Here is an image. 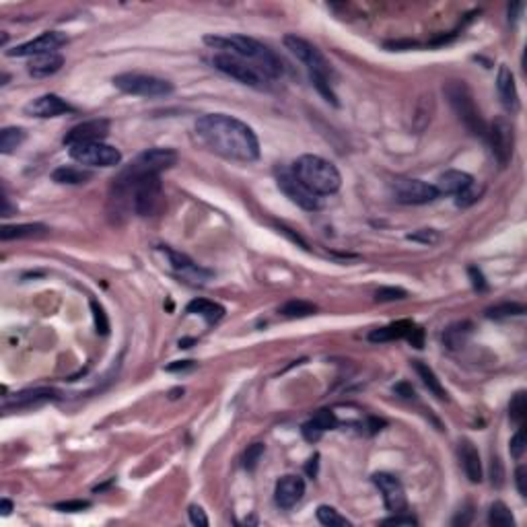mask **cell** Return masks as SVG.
Here are the masks:
<instances>
[{
	"label": "cell",
	"instance_id": "obj_1",
	"mask_svg": "<svg viewBox=\"0 0 527 527\" xmlns=\"http://www.w3.org/2000/svg\"><path fill=\"white\" fill-rule=\"evenodd\" d=\"M196 134L208 149L221 157L252 163L260 157V142L252 128L227 114H207L198 117Z\"/></svg>",
	"mask_w": 527,
	"mask_h": 527
},
{
	"label": "cell",
	"instance_id": "obj_2",
	"mask_svg": "<svg viewBox=\"0 0 527 527\" xmlns=\"http://www.w3.org/2000/svg\"><path fill=\"white\" fill-rule=\"evenodd\" d=\"M204 44L250 62L268 79H278L282 74L280 58L270 47L260 44L253 37H248V35H207Z\"/></svg>",
	"mask_w": 527,
	"mask_h": 527
},
{
	"label": "cell",
	"instance_id": "obj_3",
	"mask_svg": "<svg viewBox=\"0 0 527 527\" xmlns=\"http://www.w3.org/2000/svg\"><path fill=\"white\" fill-rule=\"evenodd\" d=\"M293 173L301 180L309 192L315 196H330L336 194L342 185V175L334 163H330L318 155H303L293 163Z\"/></svg>",
	"mask_w": 527,
	"mask_h": 527
},
{
	"label": "cell",
	"instance_id": "obj_4",
	"mask_svg": "<svg viewBox=\"0 0 527 527\" xmlns=\"http://www.w3.org/2000/svg\"><path fill=\"white\" fill-rule=\"evenodd\" d=\"M445 95L449 99V105L453 108V112L459 117V122L474 134V137L486 138V124L482 120L480 112L476 108L474 95L470 91V87L463 81H449L445 85Z\"/></svg>",
	"mask_w": 527,
	"mask_h": 527
},
{
	"label": "cell",
	"instance_id": "obj_5",
	"mask_svg": "<svg viewBox=\"0 0 527 527\" xmlns=\"http://www.w3.org/2000/svg\"><path fill=\"white\" fill-rule=\"evenodd\" d=\"M178 163V153L173 149H149L140 153L117 178L120 180H137L146 175H161V171L173 167Z\"/></svg>",
	"mask_w": 527,
	"mask_h": 527
},
{
	"label": "cell",
	"instance_id": "obj_6",
	"mask_svg": "<svg viewBox=\"0 0 527 527\" xmlns=\"http://www.w3.org/2000/svg\"><path fill=\"white\" fill-rule=\"evenodd\" d=\"M114 85L120 91L138 97H167L173 93V85L165 79L142 74V72H124L114 76Z\"/></svg>",
	"mask_w": 527,
	"mask_h": 527
},
{
	"label": "cell",
	"instance_id": "obj_7",
	"mask_svg": "<svg viewBox=\"0 0 527 527\" xmlns=\"http://www.w3.org/2000/svg\"><path fill=\"white\" fill-rule=\"evenodd\" d=\"M212 66L221 70L223 74L231 76V79L239 81L241 85H248V87H253V89H264L266 83H268V76H264L253 64L233 56V54H225V52L214 54L212 56Z\"/></svg>",
	"mask_w": 527,
	"mask_h": 527
},
{
	"label": "cell",
	"instance_id": "obj_8",
	"mask_svg": "<svg viewBox=\"0 0 527 527\" xmlns=\"http://www.w3.org/2000/svg\"><path fill=\"white\" fill-rule=\"evenodd\" d=\"M157 252L163 255L165 260V266L169 268L171 274H175L180 280L184 282H190V284H196V286H202L207 284L208 280L212 278V272L204 270L202 266H198L192 257H187L185 253L175 252L167 245H159Z\"/></svg>",
	"mask_w": 527,
	"mask_h": 527
},
{
	"label": "cell",
	"instance_id": "obj_9",
	"mask_svg": "<svg viewBox=\"0 0 527 527\" xmlns=\"http://www.w3.org/2000/svg\"><path fill=\"white\" fill-rule=\"evenodd\" d=\"M284 46H286V50H291L299 60L309 69L311 81H330L332 69H330L328 60L323 58V54H321L318 47L311 46L307 40L297 37V35H286L284 37Z\"/></svg>",
	"mask_w": 527,
	"mask_h": 527
},
{
	"label": "cell",
	"instance_id": "obj_10",
	"mask_svg": "<svg viewBox=\"0 0 527 527\" xmlns=\"http://www.w3.org/2000/svg\"><path fill=\"white\" fill-rule=\"evenodd\" d=\"M69 153L79 165L85 167H115L122 161V153L105 142H89L69 146Z\"/></svg>",
	"mask_w": 527,
	"mask_h": 527
},
{
	"label": "cell",
	"instance_id": "obj_11",
	"mask_svg": "<svg viewBox=\"0 0 527 527\" xmlns=\"http://www.w3.org/2000/svg\"><path fill=\"white\" fill-rule=\"evenodd\" d=\"M276 182H278V187L284 192V196L291 198V202H295L297 207H301L303 210H309V212L320 210V196H315L313 192H309L305 185L301 184V180L293 173L291 167H278L276 169Z\"/></svg>",
	"mask_w": 527,
	"mask_h": 527
},
{
	"label": "cell",
	"instance_id": "obj_12",
	"mask_svg": "<svg viewBox=\"0 0 527 527\" xmlns=\"http://www.w3.org/2000/svg\"><path fill=\"white\" fill-rule=\"evenodd\" d=\"M486 138L490 140L492 155L504 167L513 157V149H515V128H513V124L504 115L497 117L490 124V128L486 130Z\"/></svg>",
	"mask_w": 527,
	"mask_h": 527
},
{
	"label": "cell",
	"instance_id": "obj_13",
	"mask_svg": "<svg viewBox=\"0 0 527 527\" xmlns=\"http://www.w3.org/2000/svg\"><path fill=\"white\" fill-rule=\"evenodd\" d=\"M391 192L400 204H429L439 198L435 185L422 180H395L391 184Z\"/></svg>",
	"mask_w": 527,
	"mask_h": 527
},
{
	"label": "cell",
	"instance_id": "obj_14",
	"mask_svg": "<svg viewBox=\"0 0 527 527\" xmlns=\"http://www.w3.org/2000/svg\"><path fill=\"white\" fill-rule=\"evenodd\" d=\"M69 44V37L60 31H46L42 33L40 37L31 40V42H25L21 46L13 47V50H6V56H13V58H35V56H42V54H52L56 50H60L62 46Z\"/></svg>",
	"mask_w": 527,
	"mask_h": 527
},
{
	"label": "cell",
	"instance_id": "obj_15",
	"mask_svg": "<svg viewBox=\"0 0 527 527\" xmlns=\"http://www.w3.org/2000/svg\"><path fill=\"white\" fill-rule=\"evenodd\" d=\"M373 484L379 488V492L383 494V503L391 513H402L408 509V501H406V490L402 486V482L398 480L393 474L388 472H379L373 476Z\"/></svg>",
	"mask_w": 527,
	"mask_h": 527
},
{
	"label": "cell",
	"instance_id": "obj_16",
	"mask_svg": "<svg viewBox=\"0 0 527 527\" xmlns=\"http://www.w3.org/2000/svg\"><path fill=\"white\" fill-rule=\"evenodd\" d=\"M110 134V120L99 117V120H89L79 126H74L69 134L64 137V144L74 146V144H89V142H103V138Z\"/></svg>",
	"mask_w": 527,
	"mask_h": 527
},
{
	"label": "cell",
	"instance_id": "obj_17",
	"mask_svg": "<svg viewBox=\"0 0 527 527\" xmlns=\"http://www.w3.org/2000/svg\"><path fill=\"white\" fill-rule=\"evenodd\" d=\"M74 112L76 110L70 105L69 101H64L62 97H58L54 93L42 95L25 105V114L31 115V117H56V115L62 114H74Z\"/></svg>",
	"mask_w": 527,
	"mask_h": 527
},
{
	"label": "cell",
	"instance_id": "obj_18",
	"mask_svg": "<svg viewBox=\"0 0 527 527\" xmlns=\"http://www.w3.org/2000/svg\"><path fill=\"white\" fill-rule=\"evenodd\" d=\"M60 393L52 388H37V390H27L21 391V393H15L13 400L4 398V410H25V408H35V406H42V404H47V402H54L58 400Z\"/></svg>",
	"mask_w": 527,
	"mask_h": 527
},
{
	"label": "cell",
	"instance_id": "obj_19",
	"mask_svg": "<svg viewBox=\"0 0 527 527\" xmlns=\"http://www.w3.org/2000/svg\"><path fill=\"white\" fill-rule=\"evenodd\" d=\"M305 494V482L301 476H282L276 482L274 501L280 509H293Z\"/></svg>",
	"mask_w": 527,
	"mask_h": 527
},
{
	"label": "cell",
	"instance_id": "obj_20",
	"mask_svg": "<svg viewBox=\"0 0 527 527\" xmlns=\"http://www.w3.org/2000/svg\"><path fill=\"white\" fill-rule=\"evenodd\" d=\"M497 91H499V97H501V103L504 105L506 112L515 114L519 112L521 103H519V93H517V87H515V76L509 66H501L499 69V76H497Z\"/></svg>",
	"mask_w": 527,
	"mask_h": 527
},
{
	"label": "cell",
	"instance_id": "obj_21",
	"mask_svg": "<svg viewBox=\"0 0 527 527\" xmlns=\"http://www.w3.org/2000/svg\"><path fill=\"white\" fill-rule=\"evenodd\" d=\"M338 427V418H336V414L332 412V410H320V412L315 414L311 420H307L305 424H303V436L307 439V441H320V436L325 433V431H332V429H336Z\"/></svg>",
	"mask_w": 527,
	"mask_h": 527
},
{
	"label": "cell",
	"instance_id": "obj_22",
	"mask_svg": "<svg viewBox=\"0 0 527 527\" xmlns=\"http://www.w3.org/2000/svg\"><path fill=\"white\" fill-rule=\"evenodd\" d=\"M459 459H461V465H463V472H465L468 480L472 484L482 482L480 453H478V449L474 447L472 441H463L459 445Z\"/></svg>",
	"mask_w": 527,
	"mask_h": 527
},
{
	"label": "cell",
	"instance_id": "obj_23",
	"mask_svg": "<svg viewBox=\"0 0 527 527\" xmlns=\"http://www.w3.org/2000/svg\"><path fill=\"white\" fill-rule=\"evenodd\" d=\"M62 64H64V58L58 52H52V54H42V56L31 58L27 70L35 79H46V76L56 74L58 70L62 69Z\"/></svg>",
	"mask_w": 527,
	"mask_h": 527
},
{
	"label": "cell",
	"instance_id": "obj_24",
	"mask_svg": "<svg viewBox=\"0 0 527 527\" xmlns=\"http://www.w3.org/2000/svg\"><path fill=\"white\" fill-rule=\"evenodd\" d=\"M474 182V178L470 175V173H465V171H458V169H451V171H445L441 178H439V182H436V192H439V196L441 194H451V196H456L458 192H461L463 187H468V185Z\"/></svg>",
	"mask_w": 527,
	"mask_h": 527
},
{
	"label": "cell",
	"instance_id": "obj_25",
	"mask_svg": "<svg viewBox=\"0 0 527 527\" xmlns=\"http://www.w3.org/2000/svg\"><path fill=\"white\" fill-rule=\"evenodd\" d=\"M185 311H187V313H196V315L204 318L208 325L219 323V321L225 318V309H223L219 303L208 301V299H194V301H190V303H187V307H185Z\"/></svg>",
	"mask_w": 527,
	"mask_h": 527
},
{
	"label": "cell",
	"instance_id": "obj_26",
	"mask_svg": "<svg viewBox=\"0 0 527 527\" xmlns=\"http://www.w3.org/2000/svg\"><path fill=\"white\" fill-rule=\"evenodd\" d=\"M412 321H393L386 328H379V330H373L369 334V340L371 342H391V340H400V338H406L408 332L412 330Z\"/></svg>",
	"mask_w": 527,
	"mask_h": 527
},
{
	"label": "cell",
	"instance_id": "obj_27",
	"mask_svg": "<svg viewBox=\"0 0 527 527\" xmlns=\"http://www.w3.org/2000/svg\"><path fill=\"white\" fill-rule=\"evenodd\" d=\"M93 178V173L89 169H81V167H72V165H62L58 169H54L52 180L56 184H66V185H81L87 184Z\"/></svg>",
	"mask_w": 527,
	"mask_h": 527
},
{
	"label": "cell",
	"instance_id": "obj_28",
	"mask_svg": "<svg viewBox=\"0 0 527 527\" xmlns=\"http://www.w3.org/2000/svg\"><path fill=\"white\" fill-rule=\"evenodd\" d=\"M47 227L40 225V223H29V225H4L0 229V239L2 241H11V239H23V237H42L46 235Z\"/></svg>",
	"mask_w": 527,
	"mask_h": 527
},
{
	"label": "cell",
	"instance_id": "obj_29",
	"mask_svg": "<svg viewBox=\"0 0 527 527\" xmlns=\"http://www.w3.org/2000/svg\"><path fill=\"white\" fill-rule=\"evenodd\" d=\"M470 334H472V323L470 321H458V323H453V325H449L445 330L443 342H445V346L449 350H458V348H461L463 344L468 342Z\"/></svg>",
	"mask_w": 527,
	"mask_h": 527
},
{
	"label": "cell",
	"instance_id": "obj_30",
	"mask_svg": "<svg viewBox=\"0 0 527 527\" xmlns=\"http://www.w3.org/2000/svg\"><path fill=\"white\" fill-rule=\"evenodd\" d=\"M412 367H414V371L418 373V377L422 379V383L427 386V390L431 391L435 398H439V400H447V391H445V388L441 386V381L436 379V375L433 369L429 367L427 363H422V361H412Z\"/></svg>",
	"mask_w": 527,
	"mask_h": 527
},
{
	"label": "cell",
	"instance_id": "obj_31",
	"mask_svg": "<svg viewBox=\"0 0 527 527\" xmlns=\"http://www.w3.org/2000/svg\"><path fill=\"white\" fill-rule=\"evenodd\" d=\"M315 311H318V307L309 301H303V299H293L278 309V313L282 318H307V315H313Z\"/></svg>",
	"mask_w": 527,
	"mask_h": 527
},
{
	"label": "cell",
	"instance_id": "obj_32",
	"mask_svg": "<svg viewBox=\"0 0 527 527\" xmlns=\"http://www.w3.org/2000/svg\"><path fill=\"white\" fill-rule=\"evenodd\" d=\"M488 523L492 527H515V517L511 513V509L501 501L490 504L488 511Z\"/></svg>",
	"mask_w": 527,
	"mask_h": 527
},
{
	"label": "cell",
	"instance_id": "obj_33",
	"mask_svg": "<svg viewBox=\"0 0 527 527\" xmlns=\"http://www.w3.org/2000/svg\"><path fill=\"white\" fill-rule=\"evenodd\" d=\"M25 140V130L23 128H4L0 132V153L8 155L15 149H19Z\"/></svg>",
	"mask_w": 527,
	"mask_h": 527
},
{
	"label": "cell",
	"instance_id": "obj_34",
	"mask_svg": "<svg viewBox=\"0 0 527 527\" xmlns=\"http://www.w3.org/2000/svg\"><path fill=\"white\" fill-rule=\"evenodd\" d=\"M318 521L321 526L328 527H350V521L342 517L334 506H328V504L318 506Z\"/></svg>",
	"mask_w": 527,
	"mask_h": 527
},
{
	"label": "cell",
	"instance_id": "obj_35",
	"mask_svg": "<svg viewBox=\"0 0 527 527\" xmlns=\"http://www.w3.org/2000/svg\"><path fill=\"white\" fill-rule=\"evenodd\" d=\"M527 414V393L526 391H517L513 398H511V404H509V416L515 424H523Z\"/></svg>",
	"mask_w": 527,
	"mask_h": 527
},
{
	"label": "cell",
	"instance_id": "obj_36",
	"mask_svg": "<svg viewBox=\"0 0 527 527\" xmlns=\"http://www.w3.org/2000/svg\"><path fill=\"white\" fill-rule=\"evenodd\" d=\"M521 313H526V307L523 305H519V303H503V305L490 307L486 311V318H490V320H504V318L521 315Z\"/></svg>",
	"mask_w": 527,
	"mask_h": 527
},
{
	"label": "cell",
	"instance_id": "obj_37",
	"mask_svg": "<svg viewBox=\"0 0 527 527\" xmlns=\"http://www.w3.org/2000/svg\"><path fill=\"white\" fill-rule=\"evenodd\" d=\"M482 196V185H478V182H472L468 187H463L461 192L456 194V204L459 208H468L472 204H476L480 200Z\"/></svg>",
	"mask_w": 527,
	"mask_h": 527
},
{
	"label": "cell",
	"instance_id": "obj_38",
	"mask_svg": "<svg viewBox=\"0 0 527 527\" xmlns=\"http://www.w3.org/2000/svg\"><path fill=\"white\" fill-rule=\"evenodd\" d=\"M91 311H93V320H95V330H97V334L108 336V334H110V320H108L105 309L101 307V303H97L95 299H91Z\"/></svg>",
	"mask_w": 527,
	"mask_h": 527
},
{
	"label": "cell",
	"instance_id": "obj_39",
	"mask_svg": "<svg viewBox=\"0 0 527 527\" xmlns=\"http://www.w3.org/2000/svg\"><path fill=\"white\" fill-rule=\"evenodd\" d=\"M381 526L412 527V526H418V519H416V517H412V515H408L406 511H402V513H393L391 517L383 519V521H381Z\"/></svg>",
	"mask_w": 527,
	"mask_h": 527
},
{
	"label": "cell",
	"instance_id": "obj_40",
	"mask_svg": "<svg viewBox=\"0 0 527 527\" xmlns=\"http://www.w3.org/2000/svg\"><path fill=\"white\" fill-rule=\"evenodd\" d=\"M264 456V445L262 443H253L248 447V451H245V456H243V465H245V470H253L255 465H257V461L262 459Z\"/></svg>",
	"mask_w": 527,
	"mask_h": 527
},
{
	"label": "cell",
	"instance_id": "obj_41",
	"mask_svg": "<svg viewBox=\"0 0 527 527\" xmlns=\"http://www.w3.org/2000/svg\"><path fill=\"white\" fill-rule=\"evenodd\" d=\"M523 451H526V429H523V424H519V431L511 439V456L519 459L523 456Z\"/></svg>",
	"mask_w": 527,
	"mask_h": 527
},
{
	"label": "cell",
	"instance_id": "obj_42",
	"mask_svg": "<svg viewBox=\"0 0 527 527\" xmlns=\"http://www.w3.org/2000/svg\"><path fill=\"white\" fill-rule=\"evenodd\" d=\"M410 241H418V243H424V245H433L439 241V233L435 229H420L416 233H410L408 235Z\"/></svg>",
	"mask_w": 527,
	"mask_h": 527
},
{
	"label": "cell",
	"instance_id": "obj_43",
	"mask_svg": "<svg viewBox=\"0 0 527 527\" xmlns=\"http://www.w3.org/2000/svg\"><path fill=\"white\" fill-rule=\"evenodd\" d=\"M400 299H406V291L393 289V286L379 289V291L375 293V301H381V303H386V301H400Z\"/></svg>",
	"mask_w": 527,
	"mask_h": 527
},
{
	"label": "cell",
	"instance_id": "obj_44",
	"mask_svg": "<svg viewBox=\"0 0 527 527\" xmlns=\"http://www.w3.org/2000/svg\"><path fill=\"white\" fill-rule=\"evenodd\" d=\"M89 506H91L89 501H66V503L56 504V509L58 511H64V513H79V511H85Z\"/></svg>",
	"mask_w": 527,
	"mask_h": 527
},
{
	"label": "cell",
	"instance_id": "obj_45",
	"mask_svg": "<svg viewBox=\"0 0 527 527\" xmlns=\"http://www.w3.org/2000/svg\"><path fill=\"white\" fill-rule=\"evenodd\" d=\"M187 513H190V521H192L194 526H200V527L208 526V517L204 515L202 506H198V504H192Z\"/></svg>",
	"mask_w": 527,
	"mask_h": 527
},
{
	"label": "cell",
	"instance_id": "obj_46",
	"mask_svg": "<svg viewBox=\"0 0 527 527\" xmlns=\"http://www.w3.org/2000/svg\"><path fill=\"white\" fill-rule=\"evenodd\" d=\"M515 482H517V490H519V494L526 499L527 497V468L526 465H519V468L515 470Z\"/></svg>",
	"mask_w": 527,
	"mask_h": 527
},
{
	"label": "cell",
	"instance_id": "obj_47",
	"mask_svg": "<svg viewBox=\"0 0 527 527\" xmlns=\"http://www.w3.org/2000/svg\"><path fill=\"white\" fill-rule=\"evenodd\" d=\"M492 470V484L499 488V486H503V463H501V459L499 458H492V465H490Z\"/></svg>",
	"mask_w": 527,
	"mask_h": 527
},
{
	"label": "cell",
	"instance_id": "obj_48",
	"mask_svg": "<svg viewBox=\"0 0 527 527\" xmlns=\"http://www.w3.org/2000/svg\"><path fill=\"white\" fill-rule=\"evenodd\" d=\"M408 342L412 344L414 348H422V344H424V332H422V328H416L412 325V330L408 332Z\"/></svg>",
	"mask_w": 527,
	"mask_h": 527
},
{
	"label": "cell",
	"instance_id": "obj_49",
	"mask_svg": "<svg viewBox=\"0 0 527 527\" xmlns=\"http://www.w3.org/2000/svg\"><path fill=\"white\" fill-rule=\"evenodd\" d=\"M472 515H474V511H472V506H468V509H463V511H459L458 517H453V526H468L470 521H472Z\"/></svg>",
	"mask_w": 527,
	"mask_h": 527
},
{
	"label": "cell",
	"instance_id": "obj_50",
	"mask_svg": "<svg viewBox=\"0 0 527 527\" xmlns=\"http://www.w3.org/2000/svg\"><path fill=\"white\" fill-rule=\"evenodd\" d=\"M470 276H472V284H474V289H478V291H486V280H484V276L478 268H470Z\"/></svg>",
	"mask_w": 527,
	"mask_h": 527
},
{
	"label": "cell",
	"instance_id": "obj_51",
	"mask_svg": "<svg viewBox=\"0 0 527 527\" xmlns=\"http://www.w3.org/2000/svg\"><path fill=\"white\" fill-rule=\"evenodd\" d=\"M185 369H194V361H178V363H171V365L165 367V371L175 373V371H185Z\"/></svg>",
	"mask_w": 527,
	"mask_h": 527
},
{
	"label": "cell",
	"instance_id": "obj_52",
	"mask_svg": "<svg viewBox=\"0 0 527 527\" xmlns=\"http://www.w3.org/2000/svg\"><path fill=\"white\" fill-rule=\"evenodd\" d=\"M395 393H400L402 398H414V395H416L410 383H398V386H395Z\"/></svg>",
	"mask_w": 527,
	"mask_h": 527
},
{
	"label": "cell",
	"instance_id": "obj_53",
	"mask_svg": "<svg viewBox=\"0 0 527 527\" xmlns=\"http://www.w3.org/2000/svg\"><path fill=\"white\" fill-rule=\"evenodd\" d=\"M318 459H320V456H313V458L309 459V463H307V474L309 476H315L318 474Z\"/></svg>",
	"mask_w": 527,
	"mask_h": 527
},
{
	"label": "cell",
	"instance_id": "obj_54",
	"mask_svg": "<svg viewBox=\"0 0 527 527\" xmlns=\"http://www.w3.org/2000/svg\"><path fill=\"white\" fill-rule=\"evenodd\" d=\"M11 511H13V503L8 499H2L0 501V513L2 515H11Z\"/></svg>",
	"mask_w": 527,
	"mask_h": 527
}]
</instances>
